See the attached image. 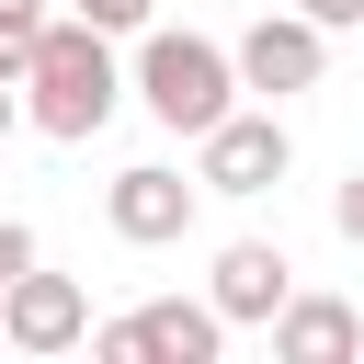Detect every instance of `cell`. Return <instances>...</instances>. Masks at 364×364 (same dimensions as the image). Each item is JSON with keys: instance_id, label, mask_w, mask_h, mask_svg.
I'll use <instances>...</instances> for the list:
<instances>
[{"instance_id": "6da1fadb", "label": "cell", "mask_w": 364, "mask_h": 364, "mask_svg": "<svg viewBox=\"0 0 364 364\" xmlns=\"http://www.w3.org/2000/svg\"><path fill=\"white\" fill-rule=\"evenodd\" d=\"M11 91H23V125H46V136H102L114 125V102H125V68H114V34L102 23H80V11H46V34L23 46V68H11Z\"/></svg>"}, {"instance_id": "7a4b0ae2", "label": "cell", "mask_w": 364, "mask_h": 364, "mask_svg": "<svg viewBox=\"0 0 364 364\" xmlns=\"http://www.w3.org/2000/svg\"><path fill=\"white\" fill-rule=\"evenodd\" d=\"M136 102H148L171 136H205V125L239 102V68H228L216 34H148V46H136Z\"/></svg>"}, {"instance_id": "3957f363", "label": "cell", "mask_w": 364, "mask_h": 364, "mask_svg": "<svg viewBox=\"0 0 364 364\" xmlns=\"http://www.w3.org/2000/svg\"><path fill=\"white\" fill-rule=\"evenodd\" d=\"M102 364H216V341H228V318L205 307V296H148V307H125V318H102V330H80Z\"/></svg>"}, {"instance_id": "277c9868", "label": "cell", "mask_w": 364, "mask_h": 364, "mask_svg": "<svg viewBox=\"0 0 364 364\" xmlns=\"http://www.w3.org/2000/svg\"><path fill=\"white\" fill-rule=\"evenodd\" d=\"M228 68H239V91H318V68H330V34L307 23V11H262L239 46H228Z\"/></svg>"}, {"instance_id": "5b68a950", "label": "cell", "mask_w": 364, "mask_h": 364, "mask_svg": "<svg viewBox=\"0 0 364 364\" xmlns=\"http://www.w3.org/2000/svg\"><path fill=\"white\" fill-rule=\"evenodd\" d=\"M193 148H205V171H193L205 193H273V182H284V159H296V148H284V125H273V114H239V102H228Z\"/></svg>"}, {"instance_id": "8992f818", "label": "cell", "mask_w": 364, "mask_h": 364, "mask_svg": "<svg viewBox=\"0 0 364 364\" xmlns=\"http://www.w3.org/2000/svg\"><path fill=\"white\" fill-rule=\"evenodd\" d=\"M80 330H91V296L68 284V273H11L0 284V341L11 353H80Z\"/></svg>"}, {"instance_id": "52a82bcc", "label": "cell", "mask_w": 364, "mask_h": 364, "mask_svg": "<svg viewBox=\"0 0 364 364\" xmlns=\"http://www.w3.org/2000/svg\"><path fill=\"white\" fill-rule=\"evenodd\" d=\"M193 193H205V182H182L171 159H136V171H114V193H102V216H114V239H136V250H159V239H182V228H193Z\"/></svg>"}, {"instance_id": "ba28073f", "label": "cell", "mask_w": 364, "mask_h": 364, "mask_svg": "<svg viewBox=\"0 0 364 364\" xmlns=\"http://www.w3.org/2000/svg\"><path fill=\"white\" fill-rule=\"evenodd\" d=\"M284 296H296V262H284L273 239H228V250H216V284H205V307H216L228 330H239V318H273Z\"/></svg>"}, {"instance_id": "9c48e42d", "label": "cell", "mask_w": 364, "mask_h": 364, "mask_svg": "<svg viewBox=\"0 0 364 364\" xmlns=\"http://www.w3.org/2000/svg\"><path fill=\"white\" fill-rule=\"evenodd\" d=\"M262 330H273V353H284V364H341V353L364 341V318H353L341 296H284Z\"/></svg>"}, {"instance_id": "30bf717a", "label": "cell", "mask_w": 364, "mask_h": 364, "mask_svg": "<svg viewBox=\"0 0 364 364\" xmlns=\"http://www.w3.org/2000/svg\"><path fill=\"white\" fill-rule=\"evenodd\" d=\"M46 11H57V0H0V80H11V68H23V46L46 34Z\"/></svg>"}, {"instance_id": "8fae6325", "label": "cell", "mask_w": 364, "mask_h": 364, "mask_svg": "<svg viewBox=\"0 0 364 364\" xmlns=\"http://www.w3.org/2000/svg\"><path fill=\"white\" fill-rule=\"evenodd\" d=\"M57 11H80V23H102V34H148L159 0H57Z\"/></svg>"}, {"instance_id": "7c38bea8", "label": "cell", "mask_w": 364, "mask_h": 364, "mask_svg": "<svg viewBox=\"0 0 364 364\" xmlns=\"http://www.w3.org/2000/svg\"><path fill=\"white\" fill-rule=\"evenodd\" d=\"M330 228H341V239H353V250H364V171H353V182H341V193H330Z\"/></svg>"}, {"instance_id": "4fadbf2b", "label": "cell", "mask_w": 364, "mask_h": 364, "mask_svg": "<svg viewBox=\"0 0 364 364\" xmlns=\"http://www.w3.org/2000/svg\"><path fill=\"white\" fill-rule=\"evenodd\" d=\"M23 262H34V228H23V216H0V284H11Z\"/></svg>"}, {"instance_id": "5bb4252c", "label": "cell", "mask_w": 364, "mask_h": 364, "mask_svg": "<svg viewBox=\"0 0 364 364\" xmlns=\"http://www.w3.org/2000/svg\"><path fill=\"white\" fill-rule=\"evenodd\" d=\"M296 11H307L318 34H353V23H364V0H296Z\"/></svg>"}, {"instance_id": "9a60e30c", "label": "cell", "mask_w": 364, "mask_h": 364, "mask_svg": "<svg viewBox=\"0 0 364 364\" xmlns=\"http://www.w3.org/2000/svg\"><path fill=\"white\" fill-rule=\"evenodd\" d=\"M11 125H23V91H11V80H0V136H11Z\"/></svg>"}]
</instances>
